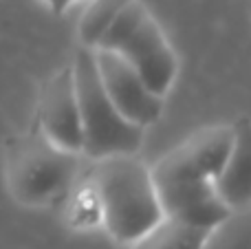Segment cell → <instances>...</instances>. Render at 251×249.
I'll return each instance as SVG.
<instances>
[{
    "mask_svg": "<svg viewBox=\"0 0 251 249\" xmlns=\"http://www.w3.org/2000/svg\"><path fill=\"white\" fill-rule=\"evenodd\" d=\"M93 190L106 232L117 243L132 245L163 219L150 168L134 154L97 159Z\"/></svg>",
    "mask_w": 251,
    "mask_h": 249,
    "instance_id": "cell-1",
    "label": "cell"
},
{
    "mask_svg": "<svg viewBox=\"0 0 251 249\" xmlns=\"http://www.w3.org/2000/svg\"><path fill=\"white\" fill-rule=\"evenodd\" d=\"M71 69L82 124V154L95 161L113 154H134L141 148L146 128L128 122L115 108L101 86L93 49L82 44Z\"/></svg>",
    "mask_w": 251,
    "mask_h": 249,
    "instance_id": "cell-2",
    "label": "cell"
},
{
    "mask_svg": "<svg viewBox=\"0 0 251 249\" xmlns=\"http://www.w3.org/2000/svg\"><path fill=\"white\" fill-rule=\"evenodd\" d=\"M93 49H106L124 57L154 95L165 97L176 77V55L141 0H130L115 16Z\"/></svg>",
    "mask_w": 251,
    "mask_h": 249,
    "instance_id": "cell-3",
    "label": "cell"
},
{
    "mask_svg": "<svg viewBox=\"0 0 251 249\" xmlns=\"http://www.w3.org/2000/svg\"><path fill=\"white\" fill-rule=\"evenodd\" d=\"M75 152L53 146L47 137H29L18 144L9 161V185L18 201L40 205L64 190L73 174Z\"/></svg>",
    "mask_w": 251,
    "mask_h": 249,
    "instance_id": "cell-4",
    "label": "cell"
},
{
    "mask_svg": "<svg viewBox=\"0 0 251 249\" xmlns=\"http://www.w3.org/2000/svg\"><path fill=\"white\" fill-rule=\"evenodd\" d=\"M234 141L231 126H209L187 137L150 168L154 183L165 181H214L225 166Z\"/></svg>",
    "mask_w": 251,
    "mask_h": 249,
    "instance_id": "cell-5",
    "label": "cell"
},
{
    "mask_svg": "<svg viewBox=\"0 0 251 249\" xmlns=\"http://www.w3.org/2000/svg\"><path fill=\"white\" fill-rule=\"evenodd\" d=\"M93 55H95L101 86L115 104V108L137 126H152L161 117L163 97L154 95L146 86L141 75L117 53L106 51V49H93Z\"/></svg>",
    "mask_w": 251,
    "mask_h": 249,
    "instance_id": "cell-6",
    "label": "cell"
},
{
    "mask_svg": "<svg viewBox=\"0 0 251 249\" xmlns=\"http://www.w3.org/2000/svg\"><path fill=\"white\" fill-rule=\"evenodd\" d=\"M40 122L44 137L53 146L66 152H82V124L71 66L57 71L47 82L40 104Z\"/></svg>",
    "mask_w": 251,
    "mask_h": 249,
    "instance_id": "cell-7",
    "label": "cell"
},
{
    "mask_svg": "<svg viewBox=\"0 0 251 249\" xmlns=\"http://www.w3.org/2000/svg\"><path fill=\"white\" fill-rule=\"evenodd\" d=\"M154 188L163 216L192 227L212 229L231 212L216 194L214 181H165Z\"/></svg>",
    "mask_w": 251,
    "mask_h": 249,
    "instance_id": "cell-8",
    "label": "cell"
},
{
    "mask_svg": "<svg viewBox=\"0 0 251 249\" xmlns=\"http://www.w3.org/2000/svg\"><path fill=\"white\" fill-rule=\"evenodd\" d=\"M231 128V150L214 179V190L229 210H247L251 207V122L243 117Z\"/></svg>",
    "mask_w": 251,
    "mask_h": 249,
    "instance_id": "cell-9",
    "label": "cell"
},
{
    "mask_svg": "<svg viewBox=\"0 0 251 249\" xmlns=\"http://www.w3.org/2000/svg\"><path fill=\"white\" fill-rule=\"evenodd\" d=\"M207 229L185 225L181 221L163 219L132 243V249H201Z\"/></svg>",
    "mask_w": 251,
    "mask_h": 249,
    "instance_id": "cell-10",
    "label": "cell"
},
{
    "mask_svg": "<svg viewBox=\"0 0 251 249\" xmlns=\"http://www.w3.org/2000/svg\"><path fill=\"white\" fill-rule=\"evenodd\" d=\"M201 249H251V207L231 210L221 223L207 229Z\"/></svg>",
    "mask_w": 251,
    "mask_h": 249,
    "instance_id": "cell-11",
    "label": "cell"
},
{
    "mask_svg": "<svg viewBox=\"0 0 251 249\" xmlns=\"http://www.w3.org/2000/svg\"><path fill=\"white\" fill-rule=\"evenodd\" d=\"M128 2L130 0H91L82 22H79V38H82L84 47L88 49L95 47L97 40L101 38V33L108 29L110 22L115 20V16Z\"/></svg>",
    "mask_w": 251,
    "mask_h": 249,
    "instance_id": "cell-12",
    "label": "cell"
},
{
    "mask_svg": "<svg viewBox=\"0 0 251 249\" xmlns=\"http://www.w3.org/2000/svg\"><path fill=\"white\" fill-rule=\"evenodd\" d=\"M44 2H47L49 7L53 9V11H64V9L69 7L73 0H44Z\"/></svg>",
    "mask_w": 251,
    "mask_h": 249,
    "instance_id": "cell-13",
    "label": "cell"
}]
</instances>
